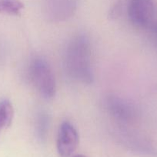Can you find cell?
Here are the masks:
<instances>
[{
    "label": "cell",
    "instance_id": "1",
    "mask_svg": "<svg viewBox=\"0 0 157 157\" xmlns=\"http://www.w3.org/2000/svg\"><path fill=\"white\" fill-rule=\"evenodd\" d=\"M63 66L70 79L84 84H92L94 75L91 61V44L86 35L78 34L71 38L65 51Z\"/></svg>",
    "mask_w": 157,
    "mask_h": 157
},
{
    "label": "cell",
    "instance_id": "2",
    "mask_svg": "<svg viewBox=\"0 0 157 157\" xmlns=\"http://www.w3.org/2000/svg\"><path fill=\"white\" fill-rule=\"evenodd\" d=\"M31 83L45 99H52L56 92V82L52 69L45 58L35 57L29 67Z\"/></svg>",
    "mask_w": 157,
    "mask_h": 157
},
{
    "label": "cell",
    "instance_id": "3",
    "mask_svg": "<svg viewBox=\"0 0 157 157\" xmlns=\"http://www.w3.org/2000/svg\"><path fill=\"white\" fill-rule=\"evenodd\" d=\"M103 104L109 116L119 126L126 127L138 120L139 115L138 108L126 98L116 94H109L106 97Z\"/></svg>",
    "mask_w": 157,
    "mask_h": 157
},
{
    "label": "cell",
    "instance_id": "4",
    "mask_svg": "<svg viewBox=\"0 0 157 157\" xmlns=\"http://www.w3.org/2000/svg\"><path fill=\"white\" fill-rule=\"evenodd\" d=\"M155 6L152 0H130L128 15L132 24L138 28L148 29L154 21Z\"/></svg>",
    "mask_w": 157,
    "mask_h": 157
},
{
    "label": "cell",
    "instance_id": "5",
    "mask_svg": "<svg viewBox=\"0 0 157 157\" xmlns=\"http://www.w3.org/2000/svg\"><path fill=\"white\" fill-rule=\"evenodd\" d=\"M120 127L121 128L117 130L115 134L123 144L139 154L157 157V146L153 142L141 135L123 128L121 126Z\"/></svg>",
    "mask_w": 157,
    "mask_h": 157
},
{
    "label": "cell",
    "instance_id": "6",
    "mask_svg": "<svg viewBox=\"0 0 157 157\" xmlns=\"http://www.w3.org/2000/svg\"><path fill=\"white\" fill-rule=\"evenodd\" d=\"M79 0H46L45 16L51 22H62L73 16Z\"/></svg>",
    "mask_w": 157,
    "mask_h": 157
},
{
    "label": "cell",
    "instance_id": "7",
    "mask_svg": "<svg viewBox=\"0 0 157 157\" xmlns=\"http://www.w3.org/2000/svg\"><path fill=\"white\" fill-rule=\"evenodd\" d=\"M78 144V133L69 121L60 125L57 135L56 148L60 157H70Z\"/></svg>",
    "mask_w": 157,
    "mask_h": 157
},
{
    "label": "cell",
    "instance_id": "8",
    "mask_svg": "<svg viewBox=\"0 0 157 157\" xmlns=\"http://www.w3.org/2000/svg\"><path fill=\"white\" fill-rule=\"evenodd\" d=\"M50 126V115L46 110L37 113L35 121V133L40 141L46 140Z\"/></svg>",
    "mask_w": 157,
    "mask_h": 157
},
{
    "label": "cell",
    "instance_id": "9",
    "mask_svg": "<svg viewBox=\"0 0 157 157\" xmlns=\"http://www.w3.org/2000/svg\"><path fill=\"white\" fill-rule=\"evenodd\" d=\"M14 117V108L8 99L0 101V133L9 128Z\"/></svg>",
    "mask_w": 157,
    "mask_h": 157
},
{
    "label": "cell",
    "instance_id": "10",
    "mask_svg": "<svg viewBox=\"0 0 157 157\" xmlns=\"http://www.w3.org/2000/svg\"><path fill=\"white\" fill-rule=\"evenodd\" d=\"M24 9L20 0H0V14L18 16Z\"/></svg>",
    "mask_w": 157,
    "mask_h": 157
},
{
    "label": "cell",
    "instance_id": "11",
    "mask_svg": "<svg viewBox=\"0 0 157 157\" xmlns=\"http://www.w3.org/2000/svg\"><path fill=\"white\" fill-rule=\"evenodd\" d=\"M148 29L150 30V32L156 37L157 38V21H153L152 24L149 25V27Z\"/></svg>",
    "mask_w": 157,
    "mask_h": 157
},
{
    "label": "cell",
    "instance_id": "12",
    "mask_svg": "<svg viewBox=\"0 0 157 157\" xmlns=\"http://www.w3.org/2000/svg\"><path fill=\"white\" fill-rule=\"evenodd\" d=\"M72 157H87V156H85V155L78 154V155H75V156H72Z\"/></svg>",
    "mask_w": 157,
    "mask_h": 157
}]
</instances>
